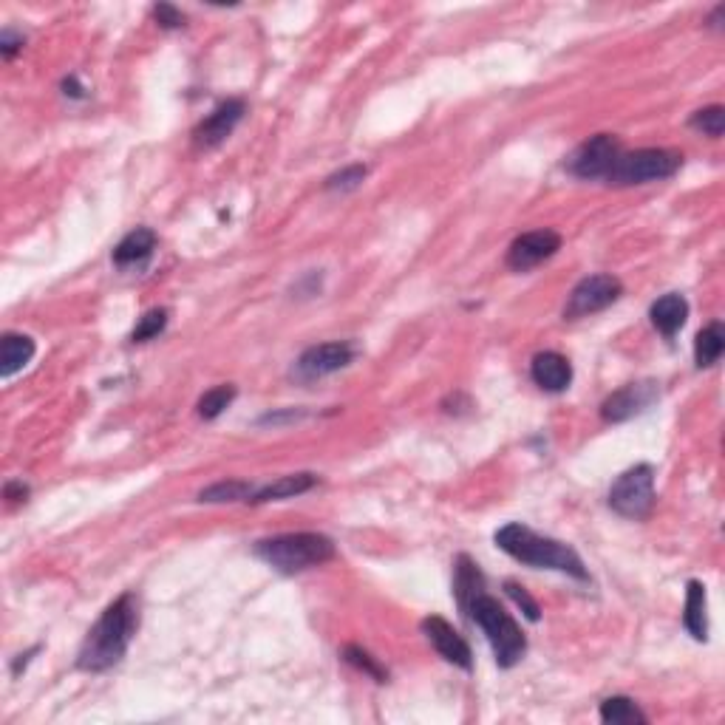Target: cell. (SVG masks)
<instances>
[{"label":"cell","instance_id":"cell-1","mask_svg":"<svg viewBox=\"0 0 725 725\" xmlns=\"http://www.w3.org/2000/svg\"><path fill=\"white\" fill-rule=\"evenodd\" d=\"M454 595L459 601V609L485 632L496 663L502 669H513L516 663H522L524 652H527V638H524L522 626L513 621V615L493 595H488L485 575L473 558H456Z\"/></svg>","mask_w":725,"mask_h":725},{"label":"cell","instance_id":"cell-2","mask_svg":"<svg viewBox=\"0 0 725 725\" xmlns=\"http://www.w3.org/2000/svg\"><path fill=\"white\" fill-rule=\"evenodd\" d=\"M136 629H139V601L134 592H125L111 607H105L100 621L88 629L77 652V669L100 675L119 666L134 641Z\"/></svg>","mask_w":725,"mask_h":725},{"label":"cell","instance_id":"cell-3","mask_svg":"<svg viewBox=\"0 0 725 725\" xmlns=\"http://www.w3.org/2000/svg\"><path fill=\"white\" fill-rule=\"evenodd\" d=\"M496 547L507 553L510 558L522 561L527 567H536V570H556L575 578V581H590V573L584 567L581 556L575 553L570 544L556 539H547L539 536L536 530H530L527 524L510 522L505 527L496 530Z\"/></svg>","mask_w":725,"mask_h":725},{"label":"cell","instance_id":"cell-4","mask_svg":"<svg viewBox=\"0 0 725 725\" xmlns=\"http://www.w3.org/2000/svg\"><path fill=\"white\" fill-rule=\"evenodd\" d=\"M253 553L264 564H270L275 573L295 575L332 561L338 556V547L323 533H281L255 541Z\"/></svg>","mask_w":725,"mask_h":725},{"label":"cell","instance_id":"cell-5","mask_svg":"<svg viewBox=\"0 0 725 725\" xmlns=\"http://www.w3.org/2000/svg\"><path fill=\"white\" fill-rule=\"evenodd\" d=\"M680 168H683V153L680 151H669V148H641V151L621 153L615 159V165L609 168L604 182L612 187L649 185V182L672 179Z\"/></svg>","mask_w":725,"mask_h":725},{"label":"cell","instance_id":"cell-6","mask_svg":"<svg viewBox=\"0 0 725 725\" xmlns=\"http://www.w3.org/2000/svg\"><path fill=\"white\" fill-rule=\"evenodd\" d=\"M609 507L632 522H643L655 510V468L635 465L624 471L609 488Z\"/></svg>","mask_w":725,"mask_h":725},{"label":"cell","instance_id":"cell-7","mask_svg":"<svg viewBox=\"0 0 725 725\" xmlns=\"http://www.w3.org/2000/svg\"><path fill=\"white\" fill-rule=\"evenodd\" d=\"M621 295H624V284L615 275H607V272L587 275L570 292V298L564 304V318L567 321H578V318H587V315H595V312H604Z\"/></svg>","mask_w":725,"mask_h":725},{"label":"cell","instance_id":"cell-8","mask_svg":"<svg viewBox=\"0 0 725 725\" xmlns=\"http://www.w3.org/2000/svg\"><path fill=\"white\" fill-rule=\"evenodd\" d=\"M621 142L612 134H598L581 142L570 159H567V173H573L578 179H607L609 168L615 165V159L621 156Z\"/></svg>","mask_w":725,"mask_h":725},{"label":"cell","instance_id":"cell-9","mask_svg":"<svg viewBox=\"0 0 725 725\" xmlns=\"http://www.w3.org/2000/svg\"><path fill=\"white\" fill-rule=\"evenodd\" d=\"M355 360V346L346 340H332V343H321V346H309L304 355L298 357L292 374L304 383L329 377L335 371L346 369Z\"/></svg>","mask_w":725,"mask_h":725},{"label":"cell","instance_id":"cell-10","mask_svg":"<svg viewBox=\"0 0 725 725\" xmlns=\"http://www.w3.org/2000/svg\"><path fill=\"white\" fill-rule=\"evenodd\" d=\"M558 250H561V236L556 230H533L510 244L507 267L513 272H530L533 267L544 264L547 258H553Z\"/></svg>","mask_w":725,"mask_h":725},{"label":"cell","instance_id":"cell-11","mask_svg":"<svg viewBox=\"0 0 725 725\" xmlns=\"http://www.w3.org/2000/svg\"><path fill=\"white\" fill-rule=\"evenodd\" d=\"M660 388L655 380H641V383H629L618 388L615 394H609L601 405V417L607 422H626L632 417L643 414L649 405L658 400Z\"/></svg>","mask_w":725,"mask_h":725},{"label":"cell","instance_id":"cell-12","mask_svg":"<svg viewBox=\"0 0 725 725\" xmlns=\"http://www.w3.org/2000/svg\"><path fill=\"white\" fill-rule=\"evenodd\" d=\"M420 626H422V635H425L428 643L439 652V658L459 666L462 672H471L473 669L471 646H468V641L456 632L454 626L448 624L445 618H439V615L422 618Z\"/></svg>","mask_w":725,"mask_h":725},{"label":"cell","instance_id":"cell-13","mask_svg":"<svg viewBox=\"0 0 725 725\" xmlns=\"http://www.w3.org/2000/svg\"><path fill=\"white\" fill-rule=\"evenodd\" d=\"M244 111H247V105L244 100H224L210 114L207 119H202L199 125H196V131H193V142H196V148H204V151H210V148H219L221 142L227 139V136L236 131V125L241 122L244 117Z\"/></svg>","mask_w":725,"mask_h":725},{"label":"cell","instance_id":"cell-14","mask_svg":"<svg viewBox=\"0 0 725 725\" xmlns=\"http://www.w3.org/2000/svg\"><path fill=\"white\" fill-rule=\"evenodd\" d=\"M530 377L544 391L561 394L573 383V363L558 352H539L530 363Z\"/></svg>","mask_w":725,"mask_h":725},{"label":"cell","instance_id":"cell-15","mask_svg":"<svg viewBox=\"0 0 725 725\" xmlns=\"http://www.w3.org/2000/svg\"><path fill=\"white\" fill-rule=\"evenodd\" d=\"M649 318H652V326L658 329L663 338H675L677 332L683 329V323L689 318V301L677 292H669L658 298L652 309H649Z\"/></svg>","mask_w":725,"mask_h":725},{"label":"cell","instance_id":"cell-16","mask_svg":"<svg viewBox=\"0 0 725 725\" xmlns=\"http://www.w3.org/2000/svg\"><path fill=\"white\" fill-rule=\"evenodd\" d=\"M34 340L29 335H17V332H6L0 340V377H15L17 371H23L32 363Z\"/></svg>","mask_w":725,"mask_h":725},{"label":"cell","instance_id":"cell-17","mask_svg":"<svg viewBox=\"0 0 725 725\" xmlns=\"http://www.w3.org/2000/svg\"><path fill=\"white\" fill-rule=\"evenodd\" d=\"M318 485V476L315 473H289L281 476L270 485L258 488L250 499V505H264V502H278V499H292V496H301L306 490H312Z\"/></svg>","mask_w":725,"mask_h":725},{"label":"cell","instance_id":"cell-18","mask_svg":"<svg viewBox=\"0 0 725 725\" xmlns=\"http://www.w3.org/2000/svg\"><path fill=\"white\" fill-rule=\"evenodd\" d=\"M709 598L706 587L700 581H689L686 587V612H683V626L689 629L694 641H706L709 638Z\"/></svg>","mask_w":725,"mask_h":725},{"label":"cell","instance_id":"cell-19","mask_svg":"<svg viewBox=\"0 0 725 725\" xmlns=\"http://www.w3.org/2000/svg\"><path fill=\"white\" fill-rule=\"evenodd\" d=\"M156 250V233L148 227H136L128 236L122 238L114 250V264L117 267H131V264H142L148 261Z\"/></svg>","mask_w":725,"mask_h":725},{"label":"cell","instance_id":"cell-20","mask_svg":"<svg viewBox=\"0 0 725 725\" xmlns=\"http://www.w3.org/2000/svg\"><path fill=\"white\" fill-rule=\"evenodd\" d=\"M725 352V326L720 321L709 323L706 329H700V335L694 338V363L697 369H709L714 366Z\"/></svg>","mask_w":725,"mask_h":725},{"label":"cell","instance_id":"cell-21","mask_svg":"<svg viewBox=\"0 0 725 725\" xmlns=\"http://www.w3.org/2000/svg\"><path fill=\"white\" fill-rule=\"evenodd\" d=\"M601 720L607 725H643L649 723V717L643 714L641 706L629 697H607L601 703Z\"/></svg>","mask_w":725,"mask_h":725},{"label":"cell","instance_id":"cell-22","mask_svg":"<svg viewBox=\"0 0 725 725\" xmlns=\"http://www.w3.org/2000/svg\"><path fill=\"white\" fill-rule=\"evenodd\" d=\"M255 488L250 482H241V479H227V482H216L210 488H204L199 493V502L207 505H224V502H250L253 499Z\"/></svg>","mask_w":725,"mask_h":725},{"label":"cell","instance_id":"cell-23","mask_svg":"<svg viewBox=\"0 0 725 725\" xmlns=\"http://www.w3.org/2000/svg\"><path fill=\"white\" fill-rule=\"evenodd\" d=\"M236 400V386L233 383H224V386H216L210 388V391H204L202 400H199V417L202 420H216L221 417L224 411H227V405Z\"/></svg>","mask_w":725,"mask_h":725},{"label":"cell","instance_id":"cell-24","mask_svg":"<svg viewBox=\"0 0 725 725\" xmlns=\"http://www.w3.org/2000/svg\"><path fill=\"white\" fill-rule=\"evenodd\" d=\"M343 660H346L349 666H355L357 672L374 677L377 683H388L386 666H383L377 658H371L363 646H346V649H343Z\"/></svg>","mask_w":725,"mask_h":725},{"label":"cell","instance_id":"cell-25","mask_svg":"<svg viewBox=\"0 0 725 725\" xmlns=\"http://www.w3.org/2000/svg\"><path fill=\"white\" fill-rule=\"evenodd\" d=\"M689 125H692L694 131L711 136V139H720L725 131V108L723 105H709V108H700V111H694L692 114Z\"/></svg>","mask_w":725,"mask_h":725},{"label":"cell","instance_id":"cell-26","mask_svg":"<svg viewBox=\"0 0 725 725\" xmlns=\"http://www.w3.org/2000/svg\"><path fill=\"white\" fill-rule=\"evenodd\" d=\"M165 326H168V309H151V312H145L139 318L134 332H131V340L134 343H145V340L159 338L165 332Z\"/></svg>","mask_w":725,"mask_h":725},{"label":"cell","instance_id":"cell-27","mask_svg":"<svg viewBox=\"0 0 725 725\" xmlns=\"http://www.w3.org/2000/svg\"><path fill=\"white\" fill-rule=\"evenodd\" d=\"M369 176V168L366 165H349V168L338 170V173H332L329 179H326V190H332V193H349V190H355V187L363 185V179Z\"/></svg>","mask_w":725,"mask_h":725},{"label":"cell","instance_id":"cell-28","mask_svg":"<svg viewBox=\"0 0 725 725\" xmlns=\"http://www.w3.org/2000/svg\"><path fill=\"white\" fill-rule=\"evenodd\" d=\"M505 592L510 595V598H513V601H516V607H522L524 618H527V621H533V624L539 621L541 618L539 604L530 598V592L524 590L522 584H516V581H505Z\"/></svg>","mask_w":725,"mask_h":725},{"label":"cell","instance_id":"cell-29","mask_svg":"<svg viewBox=\"0 0 725 725\" xmlns=\"http://www.w3.org/2000/svg\"><path fill=\"white\" fill-rule=\"evenodd\" d=\"M153 17L162 29H182L185 26V15L173 6V3H156L153 6Z\"/></svg>","mask_w":725,"mask_h":725},{"label":"cell","instance_id":"cell-30","mask_svg":"<svg viewBox=\"0 0 725 725\" xmlns=\"http://www.w3.org/2000/svg\"><path fill=\"white\" fill-rule=\"evenodd\" d=\"M20 49H23V34L12 32V29H6V32L0 34V54L6 60H12Z\"/></svg>","mask_w":725,"mask_h":725},{"label":"cell","instance_id":"cell-31","mask_svg":"<svg viewBox=\"0 0 725 725\" xmlns=\"http://www.w3.org/2000/svg\"><path fill=\"white\" fill-rule=\"evenodd\" d=\"M3 496H6L9 502H26V496H29V485H23V482H9V485L3 488Z\"/></svg>","mask_w":725,"mask_h":725},{"label":"cell","instance_id":"cell-32","mask_svg":"<svg viewBox=\"0 0 725 725\" xmlns=\"http://www.w3.org/2000/svg\"><path fill=\"white\" fill-rule=\"evenodd\" d=\"M63 88H66V94H71V97H83V88L77 85V77H68Z\"/></svg>","mask_w":725,"mask_h":725}]
</instances>
